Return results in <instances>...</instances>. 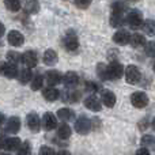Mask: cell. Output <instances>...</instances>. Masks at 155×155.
I'll return each mask as SVG.
<instances>
[{"instance_id":"b9f144b4","label":"cell","mask_w":155,"mask_h":155,"mask_svg":"<svg viewBox=\"0 0 155 155\" xmlns=\"http://www.w3.org/2000/svg\"><path fill=\"white\" fill-rule=\"evenodd\" d=\"M151 125H153V128L155 129V118H154V120H153V123H151Z\"/></svg>"},{"instance_id":"ee69618b","label":"cell","mask_w":155,"mask_h":155,"mask_svg":"<svg viewBox=\"0 0 155 155\" xmlns=\"http://www.w3.org/2000/svg\"><path fill=\"white\" fill-rule=\"evenodd\" d=\"M131 2H136V0H131Z\"/></svg>"},{"instance_id":"9c48e42d","label":"cell","mask_w":155,"mask_h":155,"mask_svg":"<svg viewBox=\"0 0 155 155\" xmlns=\"http://www.w3.org/2000/svg\"><path fill=\"white\" fill-rule=\"evenodd\" d=\"M22 61L25 63V65L29 68H34L38 63V56L34 51H27L22 54Z\"/></svg>"},{"instance_id":"9a60e30c","label":"cell","mask_w":155,"mask_h":155,"mask_svg":"<svg viewBox=\"0 0 155 155\" xmlns=\"http://www.w3.org/2000/svg\"><path fill=\"white\" fill-rule=\"evenodd\" d=\"M45 79H46V82H48L49 86H56V84H59V83L61 82L63 76H61V74H60L59 71L51 70V71H48V72H46Z\"/></svg>"},{"instance_id":"6da1fadb","label":"cell","mask_w":155,"mask_h":155,"mask_svg":"<svg viewBox=\"0 0 155 155\" xmlns=\"http://www.w3.org/2000/svg\"><path fill=\"white\" fill-rule=\"evenodd\" d=\"M124 67L117 61H113L106 67V72H105V79L107 80H117L123 76Z\"/></svg>"},{"instance_id":"60d3db41","label":"cell","mask_w":155,"mask_h":155,"mask_svg":"<svg viewBox=\"0 0 155 155\" xmlns=\"http://www.w3.org/2000/svg\"><path fill=\"white\" fill-rule=\"evenodd\" d=\"M3 123H4V116H3L2 113H0V125H2Z\"/></svg>"},{"instance_id":"d6986e66","label":"cell","mask_w":155,"mask_h":155,"mask_svg":"<svg viewBox=\"0 0 155 155\" xmlns=\"http://www.w3.org/2000/svg\"><path fill=\"white\" fill-rule=\"evenodd\" d=\"M42 94H44V98L49 102H54L60 97V91L57 90V88L52 87V86L51 87H46L45 90L42 91Z\"/></svg>"},{"instance_id":"d4e9b609","label":"cell","mask_w":155,"mask_h":155,"mask_svg":"<svg viewBox=\"0 0 155 155\" xmlns=\"http://www.w3.org/2000/svg\"><path fill=\"white\" fill-rule=\"evenodd\" d=\"M71 134H72V131H71V128L67 125V124H63V125H60L59 131H57V136H59L60 139H63V140L68 139V137L71 136Z\"/></svg>"},{"instance_id":"2e32d148","label":"cell","mask_w":155,"mask_h":155,"mask_svg":"<svg viewBox=\"0 0 155 155\" xmlns=\"http://www.w3.org/2000/svg\"><path fill=\"white\" fill-rule=\"evenodd\" d=\"M63 82H64V84L67 86V87L74 88L78 83H79V76H78L76 72L70 71V72H67L64 76H63Z\"/></svg>"},{"instance_id":"5b68a950","label":"cell","mask_w":155,"mask_h":155,"mask_svg":"<svg viewBox=\"0 0 155 155\" xmlns=\"http://www.w3.org/2000/svg\"><path fill=\"white\" fill-rule=\"evenodd\" d=\"M63 44H64V48L67 49L68 52H76L78 48H79V40H78L76 34L74 31H68L67 34L64 35Z\"/></svg>"},{"instance_id":"d6a6232c","label":"cell","mask_w":155,"mask_h":155,"mask_svg":"<svg viewBox=\"0 0 155 155\" xmlns=\"http://www.w3.org/2000/svg\"><path fill=\"white\" fill-rule=\"evenodd\" d=\"M146 54L150 57H155V41L146 44Z\"/></svg>"},{"instance_id":"4316f807","label":"cell","mask_w":155,"mask_h":155,"mask_svg":"<svg viewBox=\"0 0 155 155\" xmlns=\"http://www.w3.org/2000/svg\"><path fill=\"white\" fill-rule=\"evenodd\" d=\"M143 30L146 31V34L155 35V21H153V19L144 21V23H143Z\"/></svg>"},{"instance_id":"8fae6325","label":"cell","mask_w":155,"mask_h":155,"mask_svg":"<svg viewBox=\"0 0 155 155\" xmlns=\"http://www.w3.org/2000/svg\"><path fill=\"white\" fill-rule=\"evenodd\" d=\"M42 127L46 129V131H53L57 127V120L56 116L52 114V113H45L42 117Z\"/></svg>"},{"instance_id":"83f0119b","label":"cell","mask_w":155,"mask_h":155,"mask_svg":"<svg viewBox=\"0 0 155 155\" xmlns=\"http://www.w3.org/2000/svg\"><path fill=\"white\" fill-rule=\"evenodd\" d=\"M42 84H44V76L42 75H35V76H33V79H31V88L34 91H38V90H41V87H42Z\"/></svg>"},{"instance_id":"484cf974","label":"cell","mask_w":155,"mask_h":155,"mask_svg":"<svg viewBox=\"0 0 155 155\" xmlns=\"http://www.w3.org/2000/svg\"><path fill=\"white\" fill-rule=\"evenodd\" d=\"M31 79H33L31 70H30L29 67L23 68V70L21 71V75H19V80H21V83H22V84H26V83H29Z\"/></svg>"},{"instance_id":"44dd1931","label":"cell","mask_w":155,"mask_h":155,"mask_svg":"<svg viewBox=\"0 0 155 155\" xmlns=\"http://www.w3.org/2000/svg\"><path fill=\"white\" fill-rule=\"evenodd\" d=\"M79 98H80V93H79V91L70 90V87H68V90L63 94V99H64L65 102H70V104H75V102L79 101Z\"/></svg>"},{"instance_id":"f1b7e54d","label":"cell","mask_w":155,"mask_h":155,"mask_svg":"<svg viewBox=\"0 0 155 155\" xmlns=\"http://www.w3.org/2000/svg\"><path fill=\"white\" fill-rule=\"evenodd\" d=\"M124 23V18H123V14H113L112 12V16H110V25L113 27H120L123 26Z\"/></svg>"},{"instance_id":"30bf717a","label":"cell","mask_w":155,"mask_h":155,"mask_svg":"<svg viewBox=\"0 0 155 155\" xmlns=\"http://www.w3.org/2000/svg\"><path fill=\"white\" fill-rule=\"evenodd\" d=\"M26 120H27V127L30 128V131H33V132H38V131H40L41 120H40V117L37 116V113H34V112L29 113V114H27V117H26Z\"/></svg>"},{"instance_id":"7c38bea8","label":"cell","mask_w":155,"mask_h":155,"mask_svg":"<svg viewBox=\"0 0 155 155\" xmlns=\"http://www.w3.org/2000/svg\"><path fill=\"white\" fill-rule=\"evenodd\" d=\"M83 102H84V106L87 107V109L93 110V112H99V110H101V107H102L101 101H99L97 97H94V95L87 97V98H86Z\"/></svg>"},{"instance_id":"e0dca14e","label":"cell","mask_w":155,"mask_h":155,"mask_svg":"<svg viewBox=\"0 0 155 155\" xmlns=\"http://www.w3.org/2000/svg\"><path fill=\"white\" fill-rule=\"evenodd\" d=\"M22 142L19 137H8L4 140V150L7 151H18V148L21 147Z\"/></svg>"},{"instance_id":"603a6c76","label":"cell","mask_w":155,"mask_h":155,"mask_svg":"<svg viewBox=\"0 0 155 155\" xmlns=\"http://www.w3.org/2000/svg\"><path fill=\"white\" fill-rule=\"evenodd\" d=\"M57 117H59L61 121H71L74 117H75V113H74L71 109H68V107H63V109L57 110Z\"/></svg>"},{"instance_id":"74e56055","label":"cell","mask_w":155,"mask_h":155,"mask_svg":"<svg viewBox=\"0 0 155 155\" xmlns=\"http://www.w3.org/2000/svg\"><path fill=\"white\" fill-rule=\"evenodd\" d=\"M136 154H150V150H148L147 147H143L142 146V148H139V150L136 151Z\"/></svg>"},{"instance_id":"1f68e13d","label":"cell","mask_w":155,"mask_h":155,"mask_svg":"<svg viewBox=\"0 0 155 155\" xmlns=\"http://www.w3.org/2000/svg\"><path fill=\"white\" fill-rule=\"evenodd\" d=\"M7 59H8V61H10V63L16 64V63H19L22 60V54H19L18 52L11 51V52H8V53H7Z\"/></svg>"},{"instance_id":"7402d4cb","label":"cell","mask_w":155,"mask_h":155,"mask_svg":"<svg viewBox=\"0 0 155 155\" xmlns=\"http://www.w3.org/2000/svg\"><path fill=\"white\" fill-rule=\"evenodd\" d=\"M129 42H131V45L134 46V48H140V46H144L146 44V37L142 34H139V33H135V34L131 35V40H129Z\"/></svg>"},{"instance_id":"ab89813d","label":"cell","mask_w":155,"mask_h":155,"mask_svg":"<svg viewBox=\"0 0 155 155\" xmlns=\"http://www.w3.org/2000/svg\"><path fill=\"white\" fill-rule=\"evenodd\" d=\"M146 121H147V120H143V121H140V124H139V128H140V129H144L146 127H147V124H146Z\"/></svg>"},{"instance_id":"836d02e7","label":"cell","mask_w":155,"mask_h":155,"mask_svg":"<svg viewBox=\"0 0 155 155\" xmlns=\"http://www.w3.org/2000/svg\"><path fill=\"white\" fill-rule=\"evenodd\" d=\"M30 151H31V147H30L29 142H25L23 144H21V147L18 148V154H21V155H27V154H30Z\"/></svg>"},{"instance_id":"52a82bcc","label":"cell","mask_w":155,"mask_h":155,"mask_svg":"<svg viewBox=\"0 0 155 155\" xmlns=\"http://www.w3.org/2000/svg\"><path fill=\"white\" fill-rule=\"evenodd\" d=\"M0 74H3L8 79H14L18 76V68L14 63H4L0 65Z\"/></svg>"},{"instance_id":"7bdbcfd3","label":"cell","mask_w":155,"mask_h":155,"mask_svg":"<svg viewBox=\"0 0 155 155\" xmlns=\"http://www.w3.org/2000/svg\"><path fill=\"white\" fill-rule=\"evenodd\" d=\"M154 71H155V63H154Z\"/></svg>"},{"instance_id":"8d00e7d4","label":"cell","mask_w":155,"mask_h":155,"mask_svg":"<svg viewBox=\"0 0 155 155\" xmlns=\"http://www.w3.org/2000/svg\"><path fill=\"white\" fill-rule=\"evenodd\" d=\"M53 148L51 147H41L40 148V154H53Z\"/></svg>"},{"instance_id":"ffe728a7","label":"cell","mask_w":155,"mask_h":155,"mask_svg":"<svg viewBox=\"0 0 155 155\" xmlns=\"http://www.w3.org/2000/svg\"><path fill=\"white\" fill-rule=\"evenodd\" d=\"M102 104L105 105L106 107H113L116 105V95L114 93H112V91L106 90L102 93Z\"/></svg>"},{"instance_id":"f546056e","label":"cell","mask_w":155,"mask_h":155,"mask_svg":"<svg viewBox=\"0 0 155 155\" xmlns=\"http://www.w3.org/2000/svg\"><path fill=\"white\" fill-rule=\"evenodd\" d=\"M143 147H147V148H154L155 147V137L151 136V135H144L140 140Z\"/></svg>"},{"instance_id":"4dcf8cb0","label":"cell","mask_w":155,"mask_h":155,"mask_svg":"<svg viewBox=\"0 0 155 155\" xmlns=\"http://www.w3.org/2000/svg\"><path fill=\"white\" fill-rule=\"evenodd\" d=\"M4 4L7 10L14 11V12L21 10V0H5Z\"/></svg>"},{"instance_id":"e575fe53","label":"cell","mask_w":155,"mask_h":155,"mask_svg":"<svg viewBox=\"0 0 155 155\" xmlns=\"http://www.w3.org/2000/svg\"><path fill=\"white\" fill-rule=\"evenodd\" d=\"M91 4V0H75V5L80 10H86Z\"/></svg>"},{"instance_id":"5bb4252c","label":"cell","mask_w":155,"mask_h":155,"mask_svg":"<svg viewBox=\"0 0 155 155\" xmlns=\"http://www.w3.org/2000/svg\"><path fill=\"white\" fill-rule=\"evenodd\" d=\"M129 40H131V34L128 31H125V30H118L113 35V41L116 44H118V45H125V44L129 42Z\"/></svg>"},{"instance_id":"cb8c5ba5","label":"cell","mask_w":155,"mask_h":155,"mask_svg":"<svg viewBox=\"0 0 155 155\" xmlns=\"http://www.w3.org/2000/svg\"><path fill=\"white\" fill-rule=\"evenodd\" d=\"M25 10L27 14H37L40 11V3L37 0H29L25 5Z\"/></svg>"},{"instance_id":"277c9868","label":"cell","mask_w":155,"mask_h":155,"mask_svg":"<svg viewBox=\"0 0 155 155\" xmlns=\"http://www.w3.org/2000/svg\"><path fill=\"white\" fill-rule=\"evenodd\" d=\"M140 78H142V74H140L139 68L136 65H128L125 68V80L129 84H137L140 82Z\"/></svg>"},{"instance_id":"d590c367","label":"cell","mask_w":155,"mask_h":155,"mask_svg":"<svg viewBox=\"0 0 155 155\" xmlns=\"http://www.w3.org/2000/svg\"><path fill=\"white\" fill-rule=\"evenodd\" d=\"M86 91H91V93H95L98 91V86L93 82H87L86 83Z\"/></svg>"},{"instance_id":"3957f363","label":"cell","mask_w":155,"mask_h":155,"mask_svg":"<svg viewBox=\"0 0 155 155\" xmlns=\"http://www.w3.org/2000/svg\"><path fill=\"white\" fill-rule=\"evenodd\" d=\"M91 125H93V123L90 118L86 116H80L75 123V131L79 135H87L91 131Z\"/></svg>"},{"instance_id":"4fadbf2b","label":"cell","mask_w":155,"mask_h":155,"mask_svg":"<svg viewBox=\"0 0 155 155\" xmlns=\"http://www.w3.org/2000/svg\"><path fill=\"white\" fill-rule=\"evenodd\" d=\"M42 60H44V63H45L46 65L52 67V65H54L57 63V60H59L57 52L53 51V49H46L45 53H44V56H42Z\"/></svg>"},{"instance_id":"8992f818","label":"cell","mask_w":155,"mask_h":155,"mask_svg":"<svg viewBox=\"0 0 155 155\" xmlns=\"http://www.w3.org/2000/svg\"><path fill=\"white\" fill-rule=\"evenodd\" d=\"M131 104L134 105L137 109H142V107H146L148 105V97L146 93L143 91H136L131 95Z\"/></svg>"},{"instance_id":"ba28073f","label":"cell","mask_w":155,"mask_h":155,"mask_svg":"<svg viewBox=\"0 0 155 155\" xmlns=\"http://www.w3.org/2000/svg\"><path fill=\"white\" fill-rule=\"evenodd\" d=\"M7 41L12 46H21L25 42V35L18 30H11L7 35Z\"/></svg>"},{"instance_id":"ac0fdd59","label":"cell","mask_w":155,"mask_h":155,"mask_svg":"<svg viewBox=\"0 0 155 155\" xmlns=\"http://www.w3.org/2000/svg\"><path fill=\"white\" fill-rule=\"evenodd\" d=\"M21 129V120L18 117H10L5 125V131L10 134H16Z\"/></svg>"},{"instance_id":"f35d334b","label":"cell","mask_w":155,"mask_h":155,"mask_svg":"<svg viewBox=\"0 0 155 155\" xmlns=\"http://www.w3.org/2000/svg\"><path fill=\"white\" fill-rule=\"evenodd\" d=\"M4 31H5V27H4V25L0 22V37H3V35H4Z\"/></svg>"},{"instance_id":"7a4b0ae2","label":"cell","mask_w":155,"mask_h":155,"mask_svg":"<svg viewBox=\"0 0 155 155\" xmlns=\"http://www.w3.org/2000/svg\"><path fill=\"white\" fill-rule=\"evenodd\" d=\"M125 21H127V23L131 27H134V29H139V27H142L143 23H144V21H143V14L137 10L129 11Z\"/></svg>"}]
</instances>
